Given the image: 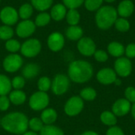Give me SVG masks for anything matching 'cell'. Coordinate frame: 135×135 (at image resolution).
<instances>
[{"instance_id":"4dcf8cb0","label":"cell","mask_w":135,"mask_h":135,"mask_svg":"<svg viewBox=\"0 0 135 135\" xmlns=\"http://www.w3.org/2000/svg\"><path fill=\"white\" fill-rule=\"evenodd\" d=\"M115 28L120 32H126L130 29L131 25L128 20H127L124 17H120V18H117V20L115 21V24H114Z\"/></svg>"},{"instance_id":"83f0119b","label":"cell","mask_w":135,"mask_h":135,"mask_svg":"<svg viewBox=\"0 0 135 135\" xmlns=\"http://www.w3.org/2000/svg\"><path fill=\"white\" fill-rule=\"evenodd\" d=\"M32 6L39 11H45L51 7L53 0H31Z\"/></svg>"},{"instance_id":"1f68e13d","label":"cell","mask_w":135,"mask_h":135,"mask_svg":"<svg viewBox=\"0 0 135 135\" xmlns=\"http://www.w3.org/2000/svg\"><path fill=\"white\" fill-rule=\"evenodd\" d=\"M13 36V30L9 25H2L0 26V40H8L12 39Z\"/></svg>"},{"instance_id":"44dd1931","label":"cell","mask_w":135,"mask_h":135,"mask_svg":"<svg viewBox=\"0 0 135 135\" xmlns=\"http://www.w3.org/2000/svg\"><path fill=\"white\" fill-rule=\"evenodd\" d=\"M66 36L70 40H79L83 36V29L78 25H70L66 30Z\"/></svg>"},{"instance_id":"d6a6232c","label":"cell","mask_w":135,"mask_h":135,"mask_svg":"<svg viewBox=\"0 0 135 135\" xmlns=\"http://www.w3.org/2000/svg\"><path fill=\"white\" fill-rule=\"evenodd\" d=\"M37 86L40 91L41 92H47L51 87V81L49 78L47 77H42L39 79Z\"/></svg>"},{"instance_id":"7402d4cb","label":"cell","mask_w":135,"mask_h":135,"mask_svg":"<svg viewBox=\"0 0 135 135\" xmlns=\"http://www.w3.org/2000/svg\"><path fill=\"white\" fill-rule=\"evenodd\" d=\"M100 119L101 123L108 127H114L117 123V117L112 112L104 111L100 114Z\"/></svg>"},{"instance_id":"8d00e7d4","label":"cell","mask_w":135,"mask_h":135,"mask_svg":"<svg viewBox=\"0 0 135 135\" xmlns=\"http://www.w3.org/2000/svg\"><path fill=\"white\" fill-rule=\"evenodd\" d=\"M63 5L68 8L70 9H77L80 7L85 2V0H62Z\"/></svg>"},{"instance_id":"d590c367","label":"cell","mask_w":135,"mask_h":135,"mask_svg":"<svg viewBox=\"0 0 135 135\" xmlns=\"http://www.w3.org/2000/svg\"><path fill=\"white\" fill-rule=\"evenodd\" d=\"M6 48L8 51L12 52V53H15L17 51H18L21 49V44L20 43L14 39H9L6 41Z\"/></svg>"},{"instance_id":"e575fe53","label":"cell","mask_w":135,"mask_h":135,"mask_svg":"<svg viewBox=\"0 0 135 135\" xmlns=\"http://www.w3.org/2000/svg\"><path fill=\"white\" fill-rule=\"evenodd\" d=\"M28 127H30V129L34 131V132H38L43 129L44 126V123L42 122L41 119L39 118H32V119H30L28 121Z\"/></svg>"},{"instance_id":"74e56055","label":"cell","mask_w":135,"mask_h":135,"mask_svg":"<svg viewBox=\"0 0 135 135\" xmlns=\"http://www.w3.org/2000/svg\"><path fill=\"white\" fill-rule=\"evenodd\" d=\"M11 84H12V87H13L15 89L20 90V89H22V88L25 86V78H24V77H21V76H17V77H15V78L12 80Z\"/></svg>"},{"instance_id":"7a4b0ae2","label":"cell","mask_w":135,"mask_h":135,"mask_svg":"<svg viewBox=\"0 0 135 135\" xmlns=\"http://www.w3.org/2000/svg\"><path fill=\"white\" fill-rule=\"evenodd\" d=\"M93 75V66L87 61L75 60L69 65V78L75 83H85L92 78Z\"/></svg>"},{"instance_id":"9a60e30c","label":"cell","mask_w":135,"mask_h":135,"mask_svg":"<svg viewBox=\"0 0 135 135\" xmlns=\"http://www.w3.org/2000/svg\"><path fill=\"white\" fill-rule=\"evenodd\" d=\"M65 44V39L60 32H53L47 38V46L52 51H59Z\"/></svg>"},{"instance_id":"ab89813d","label":"cell","mask_w":135,"mask_h":135,"mask_svg":"<svg viewBox=\"0 0 135 135\" xmlns=\"http://www.w3.org/2000/svg\"><path fill=\"white\" fill-rule=\"evenodd\" d=\"M93 55L95 59L99 62H105L108 59V55L104 50H97Z\"/></svg>"},{"instance_id":"60d3db41","label":"cell","mask_w":135,"mask_h":135,"mask_svg":"<svg viewBox=\"0 0 135 135\" xmlns=\"http://www.w3.org/2000/svg\"><path fill=\"white\" fill-rule=\"evenodd\" d=\"M10 100L6 96H0V111H6L9 107Z\"/></svg>"},{"instance_id":"b9f144b4","label":"cell","mask_w":135,"mask_h":135,"mask_svg":"<svg viewBox=\"0 0 135 135\" xmlns=\"http://www.w3.org/2000/svg\"><path fill=\"white\" fill-rule=\"evenodd\" d=\"M125 54L127 55V58H128V59L135 58V44L131 43L126 47Z\"/></svg>"},{"instance_id":"5b68a950","label":"cell","mask_w":135,"mask_h":135,"mask_svg":"<svg viewBox=\"0 0 135 135\" xmlns=\"http://www.w3.org/2000/svg\"><path fill=\"white\" fill-rule=\"evenodd\" d=\"M28 104L34 111L44 110L49 104V97L45 92L38 91L31 96Z\"/></svg>"},{"instance_id":"30bf717a","label":"cell","mask_w":135,"mask_h":135,"mask_svg":"<svg viewBox=\"0 0 135 135\" xmlns=\"http://www.w3.org/2000/svg\"><path fill=\"white\" fill-rule=\"evenodd\" d=\"M78 50L84 56H92L97 51L95 42L89 37H81L78 43Z\"/></svg>"},{"instance_id":"d6986e66","label":"cell","mask_w":135,"mask_h":135,"mask_svg":"<svg viewBox=\"0 0 135 135\" xmlns=\"http://www.w3.org/2000/svg\"><path fill=\"white\" fill-rule=\"evenodd\" d=\"M40 66L36 63H28L22 70V74L25 78L32 79L40 74Z\"/></svg>"},{"instance_id":"2e32d148","label":"cell","mask_w":135,"mask_h":135,"mask_svg":"<svg viewBox=\"0 0 135 135\" xmlns=\"http://www.w3.org/2000/svg\"><path fill=\"white\" fill-rule=\"evenodd\" d=\"M134 11V5L131 0H123L122 1L117 9V13L121 17H128L132 15Z\"/></svg>"},{"instance_id":"ee69618b","label":"cell","mask_w":135,"mask_h":135,"mask_svg":"<svg viewBox=\"0 0 135 135\" xmlns=\"http://www.w3.org/2000/svg\"><path fill=\"white\" fill-rule=\"evenodd\" d=\"M81 135H99V134H97L95 131H85L84 133H82Z\"/></svg>"},{"instance_id":"4fadbf2b","label":"cell","mask_w":135,"mask_h":135,"mask_svg":"<svg viewBox=\"0 0 135 135\" xmlns=\"http://www.w3.org/2000/svg\"><path fill=\"white\" fill-rule=\"evenodd\" d=\"M131 109V104L125 98H120L115 100L112 105V112L116 117H123L127 115Z\"/></svg>"},{"instance_id":"6da1fadb","label":"cell","mask_w":135,"mask_h":135,"mask_svg":"<svg viewBox=\"0 0 135 135\" xmlns=\"http://www.w3.org/2000/svg\"><path fill=\"white\" fill-rule=\"evenodd\" d=\"M1 125L5 131L9 133L23 134L28 127V120L21 112H12L2 119Z\"/></svg>"},{"instance_id":"f1b7e54d","label":"cell","mask_w":135,"mask_h":135,"mask_svg":"<svg viewBox=\"0 0 135 135\" xmlns=\"http://www.w3.org/2000/svg\"><path fill=\"white\" fill-rule=\"evenodd\" d=\"M40 135H64V132L55 126L46 125L40 131Z\"/></svg>"},{"instance_id":"8fae6325","label":"cell","mask_w":135,"mask_h":135,"mask_svg":"<svg viewBox=\"0 0 135 135\" xmlns=\"http://www.w3.org/2000/svg\"><path fill=\"white\" fill-rule=\"evenodd\" d=\"M18 12L11 6L4 7L0 12V20L6 25H13L18 21Z\"/></svg>"},{"instance_id":"f6af8a7d","label":"cell","mask_w":135,"mask_h":135,"mask_svg":"<svg viewBox=\"0 0 135 135\" xmlns=\"http://www.w3.org/2000/svg\"><path fill=\"white\" fill-rule=\"evenodd\" d=\"M131 115L134 118V119L135 120V103H134L131 105Z\"/></svg>"},{"instance_id":"3957f363","label":"cell","mask_w":135,"mask_h":135,"mask_svg":"<svg viewBox=\"0 0 135 135\" xmlns=\"http://www.w3.org/2000/svg\"><path fill=\"white\" fill-rule=\"evenodd\" d=\"M95 21L97 27L100 29L106 30L114 25L118 18L117 9L111 6H101L97 10Z\"/></svg>"},{"instance_id":"4316f807","label":"cell","mask_w":135,"mask_h":135,"mask_svg":"<svg viewBox=\"0 0 135 135\" xmlns=\"http://www.w3.org/2000/svg\"><path fill=\"white\" fill-rule=\"evenodd\" d=\"M33 13V6L32 4L25 3L23 4L18 11V15L22 20H28Z\"/></svg>"},{"instance_id":"603a6c76","label":"cell","mask_w":135,"mask_h":135,"mask_svg":"<svg viewBox=\"0 0 135 135\" xmlns=\"http://www.w3.org/2000/svg\"><path fill=\"white\" fill-rule=\"evenodd\" d=\"M9 99L14 105H21L25 103L26 100V94L23 91L15 89L9 93Z\"/></svg>"},{"instance_id":"8992f818","label":"cell","mask_w":135,"mask_h":135,"mask_svg":"<svg viewBox=\"0 0 135 135\" xmlns=\"http://www.w3.org/2000/svg\"><path fill=\"white\" fill-rule=\"evenodd\" d=\"M21 54L27 58H33L36 56L41 51V44L37 39H29L21 46Z\"/></svg>"},{"instance_id":"836d02e7","label":"cell","mask_w":135,"mask_h":135,"mask_svg":"<svg viewBox=\"0 0 135 135\" xmlns=\"http://www.w3.org/2000/svg\"><path fill=\"white\" fill-rule=\"evenodd\" d=\"M103 2L104 0H85L84 4L88 10L96 11L101 7Z\"/></svg>"},{"instance_id":"d4e9b609","label":"cell","mask_w":135,"mask_h":135,"mask_svg":"<svg viewBox=\"0 0 135 135\" xmlns=\"http://www.w3.org/2000/svg\"><path fill=\"white\" fill-rule=\"evenodd\" d=\"M66 21L70 25H78L80 21V13L76 9H70L67 11L66 15Z\"/></svg>"},{"instance_id":"7bdbcfd3","label":"cell","mask_w":135,"mask_h":135,"mask_svg":"<svg viewBox=\"0 0 135 135\" xmlns=\"http://www.w3.org/2000/svg\"><path fill=\"white\" fill-rule=\"evenodd\" d=\"M106 135H125L123 131L117 126L111 127L106 132Z\"/></svg>"},{"instance_id":"ba28073f","label":"cell","mask_w":135,"mask_h":135,"mask_svg":"<svg viewBox=\"0 0 135 135\" xmlns=\"http://www.w3.org/2000/svg\"><path fill=\"white\" fill-rule=\"evenodd\" d=\"M132 62L127 57H119L115 61L114 70L117 75L121 78H127L132 72Z\"/></svg>"},{"instance_id":"277c9868","label":"cell","mask_w":135,"mask_h":135,"mask_svg":"<svg viewBox=\"0 0 135 135\" xmlns=\"http://www.w3.org/2000/svg\"><path fill=\"white\" fill-rule=\"evenodd\" d=\"M84 108V100L80 96H74L70 97L64 106L65 113L68 116H76L79 115Z\"/></svg>"},{"instance_id":"e0dca14e","label":"cell","mask_w":135,"mask_h":135,"mask_svg":"<svg viewBox=\"0 0 135 135\" xmlns=\"http://www.w3.org/2000/svg\"><path fill=\"white\" fill-rule=\"evenodd\" d=\"M66 7L61 3L55 5L51 10V17L56 21H62L66 15Z\"/></svg>"},{"instance_id":"52a82bcc","label":"cell","mask_w":135,"mask_h":135,"mask_svg":"<svg viewBox=\"0 0 135 135\" xmlns=\"http://www.w3.org/2000/svg\"><path fill=\"white\" fill-rule=\"evenodd\" d=\"M70 88V78L65 74H57L51 82V89L55 95L60 96L66 93Z\"/></svg>"},{"instance_id":"5bb4252c","label":"cell","mask_w":135,"mask_h":135,"mask_svg":"<svg viewBox=\"0 0 135 135\" xmlns=\"http://www.w3.org/2000/svg\"><path fill=\"white\" fill-rule=\"evenodd\" d=\"M117 78V74L113 69L103 68L97 74V80L102 85H109L113 84Z\"/></svg>"},{"instance_id":"484cf974","label":"cell","mask_w":135,"mask_h":135,"mask_svg":"<svg viewBox=\"0 0 135 135\" xmlns=\"http://www.w3.org/2000/svg\"><path fill=\"white\" fill-rule=\"evenodd\" d=\"M97 91L92 87H86L81 90L80 97L83 100L86 101H93L97 97Z\"/></svg>"},{"instance_id":"cb8c5ba5","label":"cell","mask_w":135,"mask_h":135,"mask_svg":"<svg viewBox=\"0 0 135 135\" xmlns=\"http://www.w3.org/2000/svg\"><path fill=\"white\" fill-rule=\"evenodd\" d=\"M12 84L8 77L4 74H0V96H6L10 93Z\"/></svg>"},{"instance_id":"ac0fdd59","label":"cell","mask_w":135,"mask_h":135,"mask_svg":"<svg viewBox=\"0 0 135 135\" xmlns=\"http://www.w3.org/2000/svg\"><path fill=\"white\" fill-rule=\"evenodd\" d=\"M108 53L115 58H119L125 54V47L124 46L117 41L111 42L108 46Z\"/></svg>"},{"instance_id":"ffe728a7","label":"cell","mask_w":135,"mask_h":135,"mask_svg":"<svg viewBox=\"0 0 135 135\" xmlns=\"http://www.w3.org/2000/svg\"><path fill=\"white\" fill-rule=\"evenodd\" d=\"M58 117V114L56 111L53 108H47L44 109L41 113V120L44 124L51 125L54 123Z\"/></svg>"},{"instance_id":"9c48e42d","label":"cell","mask_w":135,"mask_h":135,"mask_svg":"<svg viewBox=\"0 0 135 135\" xmlns=\"http://www.w3.org/2000/svg\"><path fill=\"white\" fill-rule=\"evenodd\" d=\"M23 64L22 58L17 54H10L7 55L3 60V68L9 73H13L17 71Z\"/></svg>"},{"instance_id":"f546056e","label":"cell","mask_w":135,"mask_h":135,"mask_svg":"<svg viewBox=\"0 0 135 135\" xmlns=\"http://www.w3.org/2000/svg\"><path fill=\"white\" fill-rule=\"evenodd\" d=\"M51 15L46 12H42L40 13H39L35 20V25L36 26L38 27H44L45 25H47L50 21H51Z\"/></svg>"},{"instance_id":"c3c4849f","label":"cell","mask_w":135,"mask_h":135,"mask_svg":"<svg viewBox=\"0 0 135 135\" xmlns=\"http://www.w3.org/2000/svg\"><path fill=\"white\" fill-rule=\"evenodd\" d=\"M104 1H105L106 2H108V3H112V2H114L115 0H104Z\"/></svg>"},{"instance_id":"bcb514c9","label":"cell","mask_w":135,"mask_h":135,"mask_svg":"<svg viewBox=\"0 0 135 135\" xmlns=\"http://www.w3.org/2000/svg\"><path fill=\"white\" fill-rule=\"evenodd\" d=\"M114 84H115V85L119 86V85H121V84H122V80H121V79H119V78H116V80L115 81Z\"/></svg>"},{"instance_id":"7c38bea8","label":"cell","mask_w":135,"mask_h":135,"mask_svg":"<svg viewBox=\"0 0 135 135\" xmlns=\"http://www.w3.org/2000/svg\"><path fill=\"white\" fill-rule=\"evenodd\" d=\"M36 25L31 20H23L16 28V33L21 38H27L32 36L36 30Z\"/></svg>"},{"instance_id":"7dc6e473","label":"cell","mask_w":135,"mask_h":135,"mask_svg":"<svg viewBox=\"0 0 135 135\" xmlns=\"http://www.w3.org/2000/svg\"><path fill=\"white\" fill-rule=\"evenodd\" d=\"M23 135H38L36 132H34V131H28V132H25V133H24Z\"/></svg>"},{"instance_id":"f35d334b","label":"cell","mask_w":135,"mask_h":135,"mask_svg":"<svg viewBox=\"0 0 135 135\" xmlns=\"http://www.w3.org/2000/svg\"><path fill=\"white\" fill-rule=\"evenodd\" d=\"M125 99H127L131 104L135 103V88L133 86H129L125 89L124 92Z\"/></svg>"}]
</instances>
